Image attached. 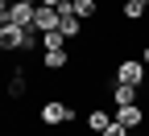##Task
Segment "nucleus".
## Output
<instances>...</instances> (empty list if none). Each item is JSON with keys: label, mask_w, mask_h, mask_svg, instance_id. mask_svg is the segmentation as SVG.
I'll list each match as a JSON object with an SVG mask.
<instances>
[{"label": "nucleus", "mask_w": 149, "mask_h": 136, "mask_svg": "<svg viewBox=\"0 0 149 136\" xmlns=\"http://www.w3.org/2000/svg\"><path fill=\"white\" fill-rule=\"evenodd\" d=\"M33 17H37V4H25V0H17V4L4 8V21L21 25V29H33Z\"/></svg>", "instance_id": "f257e3e1"}, {"label": "nucleus", "mask_w": 149, "mask_h": 136, "mask_svg": "<svg viewBox=\"0 0 149 136\" xmlns=\"http://www.w3.org/2000/svg\"><path fill=\"white\" fill-rule=\"evenodd\" d=\"M116 83H124V87H141V83H145V62H137V58L120 62V66H116Z\"/></svg>", "instance_id": "f03ea898"}, {"label": "nucleus", "mask_w": 149, "mask_h": 136, "mask_svg": "<svg viewBox=\"0 0 149 136\" xmlns=\"http://www.w3.org/2000/svg\"><path fill=\"white\" fill-rule=\"evenodd\" d=\"M58 25H62V12H58V8L37 4V17H33V29H37V33H54Z\"/></svg>", "instance_id": "7ed1b4c3"}, {"label": "nucleus", "mask_w": 149, "mask_h": 136, "mask_svg": "<svg viewBox=\"0 0 149 136\" xmlns=\"http://www.w3.org/2000/svg\"><path fill=\"white\" fill-rule=\"evenodd\" d=\"M70 120H74V111L66 103H42V124L58 128V124H70Z\"/></svg>", "instance_id": "20e7f679"}, {"label": "nucleus", "mask_w": 149, "mask_h": 136, "mask_svg": "<svg viewBox=\"0 0 149 136\" xmlns=\"http://www.w3.org/2000/svg\"><path fill=\"white\" fill-rule=\"evenodd\" d=\"M58 12H62V25H58V29H62V37H79L83 21H79V17H74V8L66 4V8H58Z\"/></svg>", "instance_id": "39448f33"}, {"label": "nucleus", "mask_w": 149, "mask_h": 136, "mask_svg": "<svg viewBox=\"0 0 149 136\" xmlns=\"http://www.w3.org/2000/svg\"><path fill=\"white\" fill-rule=\"evenodd\" d=\"M116 124H124L128 132H137V128H141V107H137V103H133V107H120V111H116Z\"/></svg>", "instance_id": "423d86ee"}, {"label": "nucleus", "mask_w": 149, "mask_h": 136, "mask_svg": "<svg viewBox=\"0 0 149 136\" xmlns=\"http://www.w3.org/2000/svg\"><path fill=\"white\" fill-rule=\"evenodd\" d=\"M112 99H116V107H133V103H137V87H124V83H116Z\"/></svg>", "instance_id": "0eeeda50"}, {"label": "nucleus", "mask_w": 149, "mask_h": 136, "mask_svg": "<svg viewBox=\"0 0 149 136\" xmlns=\"http://www.w3.org/2000/svg\"><path fill=\"white\" fill-rule=\"evenodd\" d=\"M42 50H46V54H50V50H66V37H62V29L42 33Z\"/></svg>", "instance_id": "6e6552de"}, {"label": "nucleus", "mask_w": 149, "mask_h": 136, "mask_svg": "<svg viewBox=\"0 0 149 136\" xmlns=\"http://www.w3.org/2000/svg\"><path fill=\"white\" fill-rule=\"evenodd\" d=\"M42 62H46V70H62V66H66V50H50V54H42Z\"/></svg>", "instance_id": "1a4fd4ad"}, {"label": "nucleus", "mask_w": 149, "mask_h": 136, "mask_svg": "<svg viewBox=\"0 0 149 136\" xmlns=\"http://www.w3.org/2000/svg\"><path fill=\"white\" fill-rule=\"evenodd\" d=\"M87 124H91V132H108V128H112V120H108V111H100V107H95V111L87 115Z\"/></svg>", "instance_id": "9d476101"}, {"label": "nucleus", "mask_w": 149, "mask_h": 136, "mask_svg": "<svg viewBox=\"0 0 149 136\" xmlns=\"http://www.w3.org/2000/svg\"><path fill=\"white\" fill-rule=\"evenodd\" d=\"M74 17H79V21H87V17H95V0H74Z\"/></svg>", "instance_id": "9b49d317"}, {"label": "nucleus", "mask_w": 149, "mask_h": 136, "mask_svg": "<svg viewBox=\"0 0 149 136\" xmlns=\"http://www.w3.org/2000/svg\"><path fill=\"white\" fill-rule=\"evenodd\" d=\"M141 12H145V4H141V0H128V4H124V17H128V21H137Z\"/></svg>", "instance_id": "f8f14e48"}, {"label": "nucleus", "mask_w": 149, "mask_h": 136, "mask_svg": "<svg viewBox=\"0 0 149 136\" xmlns=\"http://www.w3.org/2000/svg\"><path fill=\"white\" fill-rule=\"evenodd\" d=\"M100 136H128V128H124V124H116V120H112V128H108V132H100Z\"/></svg>", "instance_id": "ddd939ff"}, {"label": "nucleus", "mask_w": 149, "mask_h": 136, "mask_svg": "<svg viewBox=\"0 0 149 136\" xmlns=\"http://www.w3.org/2000/svg\"><path fill=\"white\" fill-rule=\"evenodd\" d=\"M0 4H4V8H8V4H17V0H0Z\"/></svg>", "instance_id": "4468645a"}, {"label": "nucleus", "mask_w": 149, "mask_h": 136, "mask_svg": "<svg viewBox=\"0 0 149 136\" xmlns=\"http://www.w3.org/2000/svg\"><path fill=\"white\" fill-rule=\"evenodd\" d=\"M25 4H42V0H25Z\"/></svg>", "instance_id": "2eb2a0df"}, {"label": "nucleus", "mask_w": 149, "mask_h": 136, "mask_svg": "<svg viewBox=\"0 0 149 136\" xmlns=\"http://www.w3.org/2000/svg\"><path fill=\"white\" fill-rule=\"evenodd\" d=\"M145 66H149V50H145Z\"/></svg>", "instance_id": "dca6fc26"}, {"label": "nucleus", "mask_w": 149, "mask_h": 136, "mask_svg": "<svg viewBox=\"0 0 149 136\" xmlns=\"http://www.w3.org/2000/svg\"><path fill=\"white\" fill-rule=\"evenodd\" d=\"M141 4H149V0H141Z\"/></svg>", "instance_id": "f3484780"}]
</instances>
